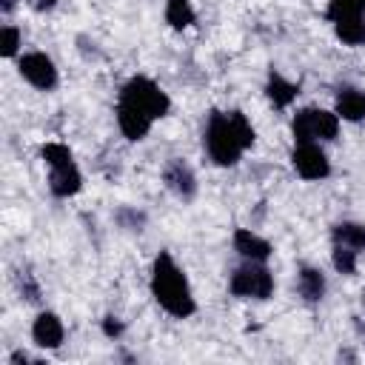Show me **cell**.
I'll return each instance as SVG.
<instances>
[{
  "instance_id": "28",
  "label": "cell",
  "mask_w": 365,
  "mask_h": 365,
  "mask_svg": "<svg viewBox=\"0 0 365 365\" xmlns=\"http://www.w3.org/2000/svg\"><path fill=\"white\" fill-rule=\"evenodd\" d=\"M362 305H365V291H362Z\"/></svg>"
},
{
  "instance_id": "17",
  "label": "cell",
  "mask_w": 365,
  "mask_h": 365,
  "mask_svg": "<svg viewBox=\"0 0 365 365\" xmlns=\"http://www.w3.org/2000/svg\"><path fill=\"white\" fill-rule=\"evenodd\" d=\"M334 34L339 43H345L348 48H362L365 46V14H354V17H342L334 20Z\"/></svg>"
},
{
  "instance_id": "23",
  "label": "cell",
  "mask_w": 365,
  "mask_h": 365,
  "mask_svg": "<svg viewBox=\"0 0 365 365\" xmlns=\"http://www.w3.org/2000/svg\"><path fill=\"white\" fill-rule=\"evenodd\" d=\"M100 331H103V336H108V339H120L123 334H125V322L117 317V314H106L103 319H100Z\"/></svg>"
},
{
  "instance_id": "2",
  "label": "cell",
  "mask_w": 365,
  "mask_h": 365,
  "mask_svg": "<svg viewBox=\"0 0 365 365\" xmlns=\"http://www.w3.org/2000/svg\"><path fill=\"white\" fill-rule=\"evenodd\" d=\"M148 291H151L157 308L174 319H188L197 314V297H194V288L188 282V274L171 257V251H160L151 259Z\"/></svg>"
},
{
  "instance_id": "13",
  "label": "cell",
  "mask_w": 365,
  "mask_h": 365,
  "mask_svg": "<svg viewBox=\"0 0 365 365\" xmlns=\"http://www.w3.org/2000/svg\"><path fill=\"white\" fill-rule=\"evenodd\" d=\"M334 111L342 123H362L365 120V91L354 83H342L334 94Z\"/></svg>"
},
{
  "instance_id": "22",
  "label": "cell",
  "mask_w": 365,
  "mask_h": 365,
  "mask_svg": "<svg viewBox=\"0 0 365 365\" xmlns=\"http://www.w3.org/2000/svg\"><path fill=\"white\" fill-rule=\"evenodd\" d=\"M114 222H117L123 231L140 234V231L145 228L148 217H145V211H140V208H134V205H120V208L114 211Z\"/></svg>"
},
{
  "instance_id": "15",
  "label": "cell",
  "mask_w": 365,
  "mask_h": 365,
  "mask_svg": "<svg viewBox=\"0 0 365 365\" xmlns=\"http://www.w3.org/2000/svg\"><path fill=\"white\" fill-rule=\"evenodd\" d=\"M265 97H268V103L274 106V108H279V111H285V108H291L294 106V100L299 97V83H294V80H288L285 74H279V71H268V80H265Z\"/></svg>"
},
{
  "instance_id": "1",
  "label": "cell",
  "mask_w": 365,
  "mask_h": 365,
  "mask_svg": "<svg viewBox=\"0 0 365 365\" xmlns=\"http://www.w3.org/2000/svg\"><path fill=\"white\" fill-rule=\"evenodd\" d=\"M254 140H257V131L240 108L208 111L202 125V148L214 165L234 168L242 160V154L254 145Z\"/></svg>"
},
{
  "instance_id": "25",
  "label": "cell",
  "mask_w": 365,
  "mask_h": 365,
  "mask_svg": "<svg viewBox=\"0 0 365 365\" xmlns=\"http://www.w3.org/2000/svg\"><path fill=\"white\" fill-rule=\"evenodd\" d=\"M9 362H14V365H29V362H34V359H31L26 351H14V354L9 356Z\"/></svg>"
},
{
  "instance_id": "9",
  "label": "cell",
  "mask_w": 365,
  "mask_h": 365,
  "mask_svg": "<svg viewBox=\"0 0 365 365\" xmlns=\"http://www.w3.org/2000/svg\"><path fill=\"white\" fill-rule=\"evenodd\" d=\"M31 342L37 348H43V351L63 348V342H66V325H63V319H60L57 311H48V308L37 311V317L31 319Z\"/></svg>"
},
{
  "instance_id": "8",
  "label": "cell",
  "mask_w": 365,
  "mask_h": 365,
  "mask_svg": "<svg viewBox=\"0 0 365 365\" xmlns=\"http://www.w3.org/2000/svg\"><path fill=\"white\" fill-rule=\"evenodd\" d=\"M163 185H165L177 200H182V202H191V200L197 197V188H200L194 168H191L182 157H171V160L163 165Z\"/></svg>"
},
{
  "instance_id": "24",
  "label": "cell",
  "mask_w": 365,
  "mask_h": 365,
  "mask_svg": "<svg viewBox=\"0 0 365 365\" xmlns=\"http://www.w3.org/2000/svg\"><path fill=\"white\" fill-rule=\"evenodd\" d=\"M29 3V9L31 11H37V14H48V11H54L57 9V3L60 0H26Z\"/></svg>"
},
{
  "instance_id": "18",
  "label": "cell",
  "mask_w": 365,
  "mask_h": 365,
  "mask_svg": "<svg viewBox=\"0 0 365 365\" xmlns=\"http://www.w3.org/2000/svg\"><path fill=\"white\" fill-rule=\"evenodd\" d=\"M163 17L168 23V29L174 31H185L197 23V9L191 0H165L163 6Z\"/></svg>"
},
{
  "instance_id": "26",
  "label": "cell",
  "mask_w": 365,
  "mask_h": 365,
  "mask_svg": "<svg viewBox=\"0 0 365 365\" xmlns=\"http://www.w3.org/2000/svg\"><path fill=\"white\" fill-rule=\"evenodd\" d=\"M14 6H17V0H0V11H3L6 17L14 11Z\"/></svg>"
},
{
  "instance_id": "12",
  "label": "cell",
  "mask_w": 365,
  "mask_h": 365,
  "mask_svg": "<svg viewBox=\"0 0 365 365\" xmlns=\"http://www.w3.org/2000/svg\"><path fill=\"white\" fill-rule=\"evenodd\" d=\"M231 245H234L237 257L248 259V262H268L271 254H274V245L251 228H237L234 237H231Z\"/></svg>"
},
{
  "instance_id": "21",
  "label": "cell",
  "mask_w": 365,
  "mask_h": 365,
  "mask_svg": "<svg viewBox=\"0 0 365 365\" xmlns=\"http://www.w3.org/2000/svg\"><path fill=\"white\" fill-rule=\"evenodd\" d=\"M14 285H17V294H20L26 302H31V305H40V302H43V288H40L37 277H34L29 268H20V271L14 274Z\"/></svg>"
},
{
  "instance_id": "6",
  "label": "cell",
  "mask_w": 365,
  "mask_h": 365,
  "mask_svg": "<svg viewBox=\"0 0 365 365\" xmlns=\"http://www.w3.org/2000/svg\"><path fill=\"white\" fill-rule=\"evenodd\" d=\"M17 74L37 91H54L60 86V68L46 51H23L17 57Z\"/></svg>"
},
{
  "instance_id": "19",
  "label": "cell",
  "mask_w": 365,
  "mask_h": 365,
  "mask_svg": "<svg viewBox=\"0 0 365 365\" xmlns=\"http://www.w3.org/2000/svg\"><path fill=\"white\" fill-rule=\"evenodd\" d=\"M20 48H23V31H20V26L3 23V29H0V57L14 60V57L23 54Z\"/></svg>"
},
{
  "instance_id": "3",
  "label": "cell",
  "mask_w": 365,
  "mask_h": 365,
  "mask_svg": "<svg viewBox=\"0 0 365 365\" xmlns=\"http://www.w3.org/2000/svg\"><path fill=\"white\" fill-rule=\"evenodd\" d=\"M117 100H120V103H128V106H134V108H140V111H145L151 120H163V117H168V111H171V97H168V91H165L157 80H151V77H145V74L128 77V80L120 86Z\"/></svg>"
},
{
  "instance_id": "11",
  "label": "cell",
  "mask_w": 365,
  "mask_h": 365,
  "mask_svg": "<svg viewBox=\"0 0 365 365\" xmlns=\"http://www.w3.org/2000/svg\"><path fill=\"white\" fill-rule=\"evenodd\" d=\"M46 182H48L51 197H57V200H68V197H77L83 191V174H80L74 160L63 163V165H51Z\"/></svg>"
},
{
  "instance_id": "10",
  "label": "cell",
  "mask_w": 365,
  "mask_h": 365,
  "mask_svg": "<svg viewBox=\"0 0 365 365\" xmlns=\"http://www.w3.org/2000/svg\"><path fill=\"white\" fill-rule=\"evenodd\" d=\"M114 117H117L120 134H123L128 143H143V140L151 134L154 123H157V120H151L145 111H140V108H134V106H128V103H120V100H117Z\"/></svg>"
},
{
  "instance_id": "20",
  "label": "cell",
  "mask_w": 365,
  "mask_h": 365,
  "mask_svg": "<svg viewBox=\"0 0 365 365\" xmlns=\"http://www.w3.org/2000/svg\"><path fill=\"white\" fill-rule=\"evenodd\" d=\"M356 262H359V251L334 242V248H331V265H334L336 274H342V277H354V274H356Z\"/></svg>"
},
{
  "instance_id": "4",
  "label": "cell",
  "mask_w": 365,
  "mask_h": 365,
  "mask_svg": "<svg viewBox=\"0 0 365 365\" xmlns=\"http://www.w3.org/2000/svg\"><path fill=\"white\" fill-rule=\"evenodd\" d=\"M339 123L342 120L336 117V111L305 106L291 117V137L294 143H334L339 137Z\"/></svg>"
},
{
  "instance_id": "14",
  "label": "cell",
  "mask_w": 365,
  "mask_h": 365,
  "mask_svg": "<svg viewBox=\"0 0 365 365\" xmlns=\"http://www.w3.org/2000/svg\"><path fill=\"white\" fill-rule=\"evenodd\" d=\"M325 291H328V279H325L322 268H317V265H299L297 268V294L302 302L317 305L325 299Z\"/></svg>"
},
{
  "instance_id": "27",
  "label": "cell",
  "mask_w": 365,
  "mask_h": 365,
  "mask_svg": "<svg viewBox=\"0 0 365 365\" xmlns=\"http://www.w3.org/2000/svg\"><path fill=\"white\" fill-rule=\"evenodd\" d=\"M356 6H359V9H362V11H365V0H356Z\"/></svg>"
},
{
  "instance_id": "5",
  "label": "cell",
  "mask_w": 365,
  "mask_h": 365,
  "mask_svg": "<svg viewBox=\"0 0 365 365\" xmlns=\"http://www.w3.org/2000/svg\"><path fill=\"white\" fill-rule=\"evenodd\" d=\"M277 279L265 262H248L242 259L231 274H228V294L237 299H257L265 302L274 297Z\"/></svg>"
},
{
  "instance_id": "16",
  "label": "cell",
  "mask_w": 365,
  "mask_h": 365,
  "mask_svg": "<svg viewBox=\"0 0 365 365\" xmlns=\"http://www.w3.org/2000/svg\"><path fill=\"white\" fill-rule=\"evenodd\" d=\"M331 242L336 245H348L354 251H365V222L356 220H339L331 225Z\"/></svg>"
},
{
  "instance_id": "7",
  "label": "cell",
  "mask_w": 365,
  "mask_h": 365,
  "mask_svg": "<svg viewBox=\"0 0 365 365\" xmlns=\"http://www.w3.org/2000/svg\"><path fill=\"white\" fill-rule=\"evenodd\" d=\"M291 168L305 182H322L331 177V160H328L322 143H294Z\"/></svg>"
}]
</instances>
